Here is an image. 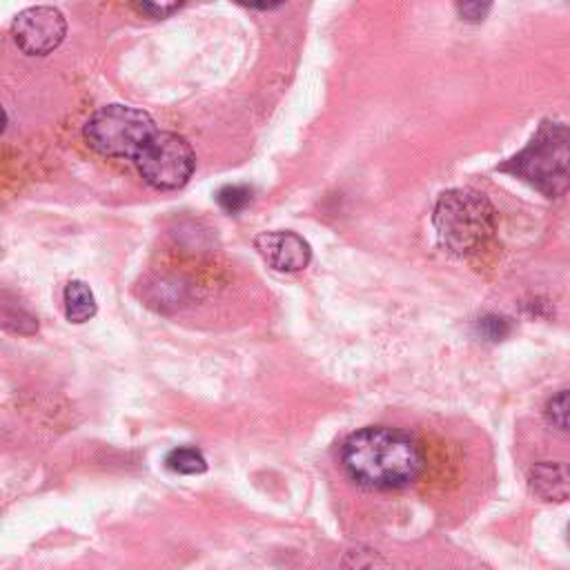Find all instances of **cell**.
Instances as JSON below:
<instances>
[{"label":"cell","instance_id":"6da1fadb","mask_svg":"<svg viewBox=\"0 0 570 570\" xmlns=\"http://www.w3.org/2000/svg\"><path fill=\"white\" fill-rule=\"evenodd\" d=\"M341 463L361 488L387 492L416 481L423 470V454L410 434L387 425H367L345 439Z\"/></svg>","mask_w":570,"mask_h":570},{"label":"cell","instance_id":"7a4b0ae2","mask_svg":"<svg viewBox=\"0 0 570 570\" xmlns=\"http://www.w3.org/2000/svg\"><path fill=\"white\" fill-rule=\"evenodd\" d=\"M499 169L521 178L546 198L566 194L570 189V127L543 120L528 145Z\"/></svg>","mask_w":570,"mask_h":570},{"label":"cell","instance_id":"3957f363","mask_svg":"<svg viewBox=\"0 0 570 570\" xmlns=\"http://www.w3.org/2000/svg\"><path fill=\"white\" fill-rule=\"evenodd\" d=\"M432 220L439 243L461 258L481 252L497 229L494 207L472 189L443 191L434 205Z\"/></svg>","mask_w":570,"mask_h":570},{"label":"cell","instance_id":"277c9868","mask_svg":"<svg viewBox=\"0 0 570 570\" xmlns=\"http://www.w3.org/2000/svg\"><path fill=\"white\" fill-rule=\"evenodd\" d=\"M158 131L154 118L131 105H105L89 116L82 127L85 142L109 158H134Z\"/></svg>","mask_w":570,"mask_h":570},{"label":"cell","instance_id":"5b68a950","mask_svg":"<svg viewBox=\"0 0 570 570\" xmlns=\"http://www.w3.org/2000/svg\"><path fill=\"white\" fill-rule=\"evenodd\" d=\"M134 165L149 187L167 191L183 187L191 178L196 156L180 134L158 129L134 158Z\"/></svg>","mask_w":570,"mask_h":570},{"label":"cell","instance_id":"8992f818","mask_svg":"<svg viewBox=\"0 0 570 570\" xmlns=\"http://www.w3.org/2000/svg\"><path fill=\"white\" fill-rule=\"evenodd\" d=\"M13 40L18 49L27 56H47L60 47L67 33V20L60 9L49 4H38L22 9L13 24Z\"/></svg>","mask_w":570,"mask_h":570},{"label":"cell","instance_id":"52a82bcc","mask_svg":"<svg viewBox=\"0 0 570 570\" xmlns=\"http://www.w3.org/2000/svg\"><path fill=\"white\" fill-rule=\"evenodd\" d=\"M261 258L276 272H301L312 261L309 243L296 232H263L254 238Z\"/></svg>","mask_w":570,"mask_h":570},{"label":"cell","instance_id":"ba28073f","mask_svg":"<svg viewBox=\"0 0 570 570\" xmlns=\"http://www.w3.org/2000/svg\"><path fill=\"white\" fill-rule=\"evenodd\" d=\"M528 488L541 501L570 499V465L561 461H539L528 470Z\"/></svg>","mask_w":570,"mask_h":570},{"label":"cell","instance_id":"9c48e42d","mask_svg":"<svg viewBox=\"0 0 570 570\" xmlns=\"http://www.w3.org/2000/svg\"><path fill=\"white\" fill-rule=\"evenodd\" d=\"M65 316L71 323H85L96 314V298L87 283L82 281H69L65 285Z\"/></svg>","mask_w":570,"mask_h":570},{"label":"cell","instance_id":"30bf717a","mask_svg":"<svg viewBox=\"0 0 570 570\" xmlns=\"http://www.w3.org/2000/svg\"><path fill=\"white\" fill-rule=\"evenodd\" d=\"M165 465L176 474H203L207 470V459L198 448L180 445L165 456Z\"/></svg>","mask_w":570,"mask_h":570},{"label":"cell","instance_id":"8fae6325","mask_svg":"<svg viewBox=\"0 0 570 570\" xmlns=\"http://www.w3.org/2000/svg\"><path fill=\"white\" fill-rule=\"evenodd\" d=\"M546 419L552 428L570 432V390H561L548 399Z\"/></svg>","mask_w":570,"mask_h":570},{"label":"cell","instance_id":"7c38bea8","mask_svg":"<svg viewBox=\"0 0 570 570\" xmlns=\"http://www.w3.org/2000/svg\"><path fill=\"white\" fill-rule=\"evenodd\" d=\"M216 200L227 214H238L249 205L252 189L247 185H225L223 189H218Z\"/></svg>","mask_w":570,"mask_h":570},{"label":"cell","instance_id":"4fadbf2b","mask_svg":"<svg viewBox=\"0 0 570 570\" xmlns=\"http://www.w3.org/2000/svg\"><path fill=\"white\" fill-rule=\"evenodd\" d=\"M476 332H479L485 341H501V338L508 336L510 323H508V318H503V316L488 314V316H483V318L476 321Z\"/></svg>","mask_w":570,"mask_h":570},{"label":"cell","instance_id":"5bb4252c","mask_svg":"<svg viewBox=\"0 0 570 570\" xmlns=\"http://www.w3.org/2000/svg\"><path fill=\"white\" fill-rule=\"evenodd\" d=\"M134 9L145 13V16H149V18H167L169 13H174L178 9V4L176 2H171V4H165V2H160V4L158 2H136Z\"/></svg>","mask_w":570,"mask_h":570},{"label":"cell","instance_id":"9a60e30c","mask_svg":"<svg viewBox=\"0 0 570 570\" xmlns=\"http://www.w3.org/2000/svg\"><path fill=\"white\" fill-rule=\"evenodd\" d=\"M459 13L465 18V20H472V22H476V20H483L485 18V13L492 9L490 4H481V2H461L459 7Z\"/></svg>","mask_w":570,"mask_h":570},{"label":"cell","instance_id":"2e32d148","mask_svg":"<svg viewBox=\"0 0 570 570\" xmlns=\"http://www.w3.org/2000/svg\"><path fill=\"white\" fill-rule=\"evenodd\" d=\"M568 541H570V525H568Z\"/></svg>","mask_w":570,"mask_h":570}]
</instances>
